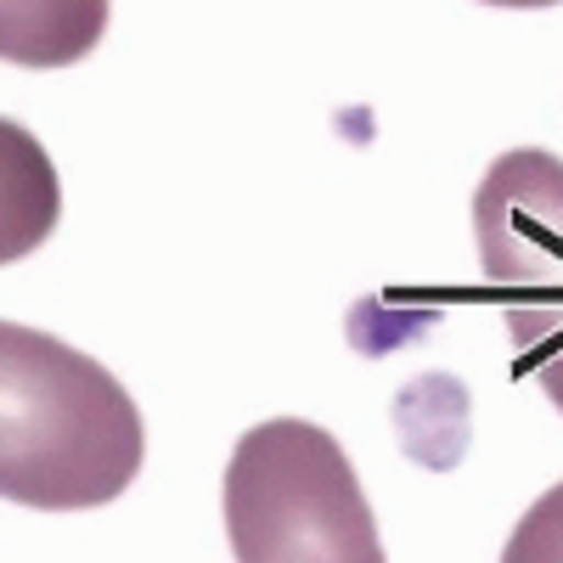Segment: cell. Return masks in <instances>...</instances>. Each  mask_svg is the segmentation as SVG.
Segmentation results:
<instances>
[{"label": "cell", "instance_id": "obj_5", "mask_svg": "<svg viewBox=\"0 0 563 563\" xmlns=\"http://www.w3.org/2000/svg\"><path fill=\"white\" fill-rule=\"evenodd\" d=\"M113 0H0V63L74 68L108 34Z\"/></svg>", "mask_w": 563, "mask_h": 563}, {"label": "cell", "instance_id": "obj_4", "mask_svg": "<svg viewBox=\"0 0 563 563\" xmlns=\"http://www.w3.org/2000/svg\"><path fill=\"white\" fill-rule=\"evenodd\" d=\"M63 180L40 135L18 119H0V265L29 260L57 231Z\"/></svg>", "mask_w": 563, "mask_h": 563}, {"label": "cell", "instance_id": "obj_6", "mask_svg": "<svg viewBox=\"0 0 563 563\" xmlns=\"http://www.w3.org/2000/svg\"><path fill=\"white\" fill-rule=\"evenodd\" d=\"M501 563H563V479L512 525Z\"/></svg>", "mask_w": 563, "mask_h": 563}, {"label": "cell", "instance_id": "obj_2", "mask_svg": "<svg viewBox=\"0 0 563 563\" xmlns=\"http://www.w3.org/2000/svg\"><path fill=\"white\" fill-rule=\"evenodd\" d=\"M220 501L238 563H389L355 462L305 417L249 429L225 462Z\"/></svg>", "mask_w": 563, "mask_h": 563}, {"label": "cell", "instance_id": "obj_1", "mask_svg": "<svg viewBox=\"0 0 563 563\" xmlns=\"http://www.w3.org/2000/svg\"><path fill=\"white\" fill-rule=\"evenodd\" d=\"M141 456V411L102 361L0 321V496L40 512L108 507Z\"/></svg>", "mask_w": 563, "mask_h": 563}, {"label": "cell", "instance_id": "obj_3", "mask_svg": "<svg viewBox=\"0 0 563 563\" xmlns=\"http://www.w3.org/2000/svg\"><path fill=\"white\" fill-rule=\"evenodd\" d=\"M474 243L512 366L563 411V158L547 147L501 153L474 192Z\"/></svg>", "mask_w": 563, "mask_h": 563}, {"label": "cell", "instance_id": "obj_7", "mask_svg": "<svg viewBox=\"0 0 563 563\" xmlns=\"http://www.w3.org/2000/svg\"><path fill=\"white\" fill-rule=\"evenodd\" d=\"M485 7H507V12H541V7H563V0H485Z\"/></svg>", "mask_w": 563, "mask_h": 563}]
</instances>
